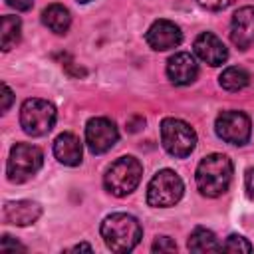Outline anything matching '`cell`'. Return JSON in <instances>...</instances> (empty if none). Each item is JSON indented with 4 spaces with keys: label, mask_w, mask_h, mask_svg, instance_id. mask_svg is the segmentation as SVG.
<instances>
[{
    "label": "cell",
    "mask_w": 254,
    "mask_h": 254,
    "mask_svg": "<svg viewBox=\"0 0 254 254\" xmlns=\"http://www.w3.org/2000/svg\"><path fill=\"white\" fill-rule=\"evenodd\" d=\"M196 189L202 196L216 198L224 194L232 181V161L222 153H210L206 155L194 173Z\"/></svg>",
    "instance_id": "cell-1"
},
{
    "label": "cell",
    "mask_w": 254,
    "mask_h": 254,
    "mask_svg": "<svg viewBox=\"0 0 254 254\" xmlns=\"http://www.w3.org/2000/svg\"><path fill=\"white\" fill-rule=\"evenodd\" d=\"M143 236L141 224L127 212H113L101 222V238L113 252H131Z\"/></svg>",
    "instance_id": "cell-2"
},
{
    "label": "cell",
    "mask_w": 254,
    "mask_h": 254,
    "mask_svg": "<svg viewBox=\"0 0 254 254\" xmlns=\"http://www.w3.org/2000/svg\"><path fill=\"white\" fill-rule=\"evenodd\" d=\"M141 177H143V165L139 163V159L125 155L109 165V169L103 175V185L107 192H111L113 196H125L137 189Z\"/></svg>",
    "instance_id": "cell-3"
},
{
    "label": "cell",
    "mask_w": 254,
    "mask_h": 254,
    "mask_svg": "<svg viewBox=\"0 0 254 254\" xmlns=\"http://www.w3.org/2000/svg\"><path fill=\"white\" fill-rule=\"evenodd\" d=\"M56 117H58L56 105L48 99L32 97L26 99L20 107V125L24 133L32 137H42L50 133L56 123Z\"/></svg>",
    "instance_id": "cell-4"
},
{
    "label": "cell",
    "mask_w": 254,
    "mask_h": 254,
    "mask_svg": "<svg viewBox=\"0 0 254 254\" xmlns=\"http://www.w3.org/2000/svg\"><path fill=\"white\" fill-rule=\"evenodd\" d=\"M183 192L185 185L181 177L171 169H163L157 171L147 185V204L155 208H169L181 200Z\"/></svg>",
    "instance_id": "cell-5"
},
{
    "label": "cell",
    "mask_w": 254,
    "mask_h": 254,
    "mask_svg": "<svg viewBox=\"0 0 254 254\" xmlns=\"http://www.w3.org/2000/svg\"><path fill=\"white\" fill-rule=\"evenodd\" d=\"M161 143L169 155L177 159H185L196 147V133L183 119L165 117L161 121Z\"/></svg>",
    "instance_id": "cell-6"
},
{
    "label": "cell",
    "mask_w": 254,
    "mask_h": 254,
    "mask_svg": "<svg viewBox=\"0 0 254 254\" xmlns=\"http://www.w3.org/2000/svg\"><path fill=\"white\" fill-rule=\"evenodd\" d=\"M44 165V153L40 147L30 143H16L10 149L8 163H6V175L12 183H24L30 177H34Z\"/></svg>",
    "instance_id": "cell-7"
},
{
    "label": "cell",
    "mask_w": 254,
    "mask_h": 254,
    "mask_svg": "<svg viewBox=\"0 0 254 254\" xmlns=\"http://www.w3.org/2000/svg\"><path fill=\"white\" fill-rule=\"evenodd\" d=\"M214 129L222 141L230 145H244L250 139L252 123H250V117L242 111H222L216 117Z\"/></svg>",
    "instance_id": "cell-8"
},
{
    "label": "cell",
    "mask_w": 254,
    "mask_h": 254,
    "mask_svg": "<svg viewBox=\"0 0 254 254\" xmlns=\"http://www.w3.org/2000/svg\"><path fill=\"white\" fill-rule=\"evenodd\" d=\"M119 139V131L115 123L107 117H93L85 125V143L91 153L101 155L107 153Z\"/></svg>",
    "instance_id": "cell-9"
},
{
    "label": "cell",
    "mask_w": 254,
    "mask_h": 254,
    "mask_svg": "<svg viewBox=\"0 0 254 254\" xmlns=\"http://www.w3.org/2000/svg\"><path fill=\"white\" fill-rule=\"evenodd\" d=\"M145 40L153 50L167 52V50L177 48L183 42V32L171 20H157L149 26V30L145 34Z\"/></svg>",
    "instance_id": "cell-10"
},
{
    "label": "cell",
    "mask_w": 254,
    "mask_h": 254,
    "mask_svg": "<svg viewBox=\"0 0 254 254\" xmlns=\"http://www.w3.org/2000/svg\"><path fill=\"white\" fill-rule=\"evenodd\" d=\"M230 40L238 50H248L254 44V6H242L232 14Z\"/></svg>",
    "instance_id": "cell-11"
},
{
    "label": "cell",
    "mask_w": 254,
    "mask_h": 254,
    "mask_svg": "<svg viewBox=\"0 0 254 254\" xmlns=\"http://www.w3.org/2000/svg\"><path fill=\"white\" fill-rule=\"evenodd\" d=\"M194 54L208 65L216 67L222 65L228 60V50L222 44V40L218 36H214L212 32H202L196 36L194 40Z\"/></svg>",
    "instance_id": "cell-12"
},
{
    "label": "cell",
    "mask_w": 254,
    "mask_h": 254,
    "mask_svg": "<svg viewBox=\"0 0 254 254\" xmlns=\"http://www.w3.org/2000/svg\"><path fill=\"white\" fill-rule=\"evenodd\" d=\"M42 216V206L36 200H8L2 208V218L14 226H30Z\"/></svg>",
    "instance_id": "cell-13"
},
{
    "label": "cell",
    "mask_w": 254,
    "mask_h": 254,
    "mask_svg": "<svg viewBox=\"0 0 254 254\" xmlns=\"http://www.w3.org/2000/svg\"><path fill=\"white\" fill-rule=\"evenodd\" d=\"M167 75H169V79L175 85H189L198 75V64H196V60L190 54L179 52V54L169 58V62H167Z\"/></svg>",
    "instance_id": "cell-14"
},
{
    "label": "cell",
    "mask_w": 254,
    "mask_h": 254,
    "mask_svg": "<svg viewBox=\"0 0 254 254\" xmlns=\"http://www.w3.org/2000/svg\"><path fill=\"white\" fill-rule=\"evenodd\" d=\"M81 141L73 133H62L54 141V155L65 167H77L81 163Z\"/></svg>",
    "instance_id": "cell-15"
},
{
    "label": "cell",
    "mask_w": 254,
    "mask_h": 254,
    "mask_svg": "<svg viewBox=\"0 0 254 254\" xmlns=\"http://www.w3.org/2000/svg\"><path fill=\"white\" fill-rule=\"evenodd\" d=\"M42 22L54 32V34H65L71 24V14L62 4H50L42 12Z\"/></svg>",
    "instance_id": "cell-16"
},
{
    "label": "cell",
    "mask_w": 254,
    "mask_h": 254,
    "mask_svg": "<svg viewBox=\"0 0 254 254\" xmlns=\"http://www.w3.org/2000/svg\"><path fill=\"white\" fill-rule=\"evenodd\" d=\"M22 36V22L18 16H2V26H0V48L2 52H10L16 48Z\"/></svg>",
    "instance_id": "cell-17"
},
{
    "label": "cell",
    "mask_w": 254,
    "mask_h": 254,
    "mask_svg": "<svg viewBox=\"0 0 254 254\" xmlns=\"http://www.w3.org/2000/svg\"><path fill=\"white\" fill-rule=\"evenodd\" d=\"M187 246L190 252H218L220 250V244H218L214 232L208 228H202V226H198L190 232Z\"/></svg>",
    "instance_id": "cell-18"
},
{
    "label": "cell",
    "mask_w": 254,
    "mask_h": 254,
    "mask_svg": "<svg viewBox=\"0 0 254 254\" xmlns=\"http://www.w3.org/2000/svg\"><path fill=\"white\" fill-rule=\"evenodd\" d=\"M218 83H220V87L226 89V91H240V89H244V87L250 83V73H248L244 67L232 65V67H226V69L220 73Z\"/></svg>",
    "instance_id": "cell-19"
},
{
    "label": "cell",
    "mask_w": 254,
    "mask_h": 254,
    "mask_svg": "<svg viewBox=\"0 0 254 254\" xmlns=\"http://www.w3.org/2000/svg\"><path fill=\"white\" fill-rule=\"evenodd\" d=\"M220 250H224V252H252V244L244 238V236H240V234H230L222 244H220Z\"/></svg>",
    "instance_id": "cell-20"
},
{
    "label": "cell",
    "mask_w": 254,
    "mask_h": 254,
    "mask_svg": "<svg viewBox=\"0 0 254 254\" xmlns=\"http://www.w3.org/2000/svg\"><path fill=\"white\" fill-rule=\"evenodd\" d=\"M151 250L153 252H175L177 250V244L169 236H157L155 242H153V246H151Z\"/></svg>",
    "instance_id": "cell-21"
},
{
    "label": "cell",
    "mask_w": 254,
    "mask_h": 254,
    "mask_svg": "<svg viewBox=\"0 0 254 254\" xmlns=\"http://www.w3.org/2000/svg\"><path fill=\"white\" fill-rule=\"evenodd\" d=\"M26 252V246L20 244L18 240H12V236L4 234L2 240H0V252Z\"/></svg>",
    "instance_id": "cell-22"
},
{
    "label": "cell",
    "mask_w": 254,
    "mask_h": 254,
    "mask_svg": "<svg viewBox=\"0 0 254 254\" xmlns=\"http://www.w3.org/2000/svg\"><path fill=\"white\" fill-rule=\"evenodd\" d=\"M202 8H206V10H224V8H228L234 0H196Z\"/></svg>",
    "instance_id": "cell-23"
},
{
    "label": "cell",
    "mask_w": 254,
    "mask_h": 254,
    "mask_svg": "<svg viewBox=\"0 0 254 254\" xmlns=\"http://www.w3.org/2000/svg\"><path fill=\"white\" fill-rule=\"evenodd\" d=\"M12 101H14V93H12V89H10L6 83H2V113H6V111L10 109Z\"/></svg>",
    "instance_id": "cell-24"
},
{
    "label": "cell",
    "mask_w": 254,
    "mask_h": 254,
    "mask_svg": "<svg viewBox=\"0 0 254 254\" xmlns=\"http://www.w3.org/2000/svg\"><path fill=\"white\" fill-rule=\"evenodd\" d=\"M244 185H246L248 196L254 198V169H246V173H244Z\"/></svg>",
    "instance_id": "cell-25"
},
{
    "label": "cell",
    "mask_w": 254,
    "mask_h": 254,
    "mask_svg": "<svg viewBox=\"0 0 254 254\" xmlns=\"http://www.w3.org/2000/svg\"><path fill=\"white\" fill-rule=\"evenodd\" d=\"M6 4H8L10 8H14V10L24 12V10H30V8H32L34 0H6Z\"/></svg>",
    "instance_id": "cell-26"
},
{
    "label": "cell",
    "mask_w": 254,
    "mask_h": 254,
    "mask_svg": "<svg viewBox=\"0 0 254 254\" xmlns=\"http://www.w3.org/2000/svg\"><path fill=\"white\" fill-rule=\"evenodd\" d=\"M79 250H85V252H91V246L87 242H81V244H75L71 248H67V252H79Z\"/></svg>",
    "instance_id": "cell-27"
},
{
    "label": "cell",
    "mask_w": 254,
    "mask_h": 254,
    "mask_svg": "<svg viewBox=\"0 0 254 254\" xmlns=\"http://www.w3.org/2000/svg\"><path fill=\"white\" fill-rule=\"evenodd\" d=\"M77 2H81V4H85V2H91V0H77Z\"/></svg>",
    "instance_id": "cell-28"
}]
</instances>
